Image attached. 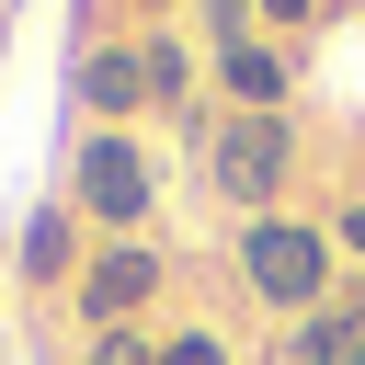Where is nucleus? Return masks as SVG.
Here are the masks:
<instances>
[{
	"mask_svg": "<svg viewBox=\"0 0 365 365\" xmlns=\"http://www.w3.org/2000/svg\"><path fill=\"white\" fill-rule=\"evenodd\" d=\"M217 80H228V103H240V114H285V46H262V34H251V46H228V57H217Z\"/></svg>",
	"mask_w": 365,
	"mask_h": 365,
	"instance_id": "0eeeda50",
	"label": "nucleus"
},
{
	"mask_svg": "<svg viewBox=\"0 0 365 365\" xmlns=\"http://www.w3.org/2000/svg\"><path fill=\"white\" fill-rule=\"evenodd\" d=\"M331 251H354V262H365V194H354V205L331 217Z\"/></svg>",
	"mask_w": 365,
	"mask_h": 365,
	"instance_id": "9b49d317",
	"label": "nucleus"
},
{
	"mask_svg": "<svg viewBox=\"0 0 365 365\" xmlns=\"http://www.w3.org/2000/svg\"><path fill=\"white\" fill-rule=\"evenodd\" d=\"M194 91V57H182V34H114V46H91L80 57V103L125 137L137 114H171Z\"/></svg>",
	"mask_w": 365,
	"mask_h": 365,
	"instance_id": "f257e3e1",
	"label": "nucleus"
},
{
	"mask_svg": "<svg viewBox=\"0 0 365 365\" xmlns=\"http://www.w3.org/2000/svg\"><path fill=\"white\" fill-rule=\"evenodd\" d=\"M80 365H160V342H148V331H91Z\"/></svg>",
	"mask_w": 365,
	"mask_h": 365,
	"instance_id": "1a4fd4ad",
	"label": "nucleus"
},
{
	"mask_svg": "<svg viewBox=\"0 0 365 365\" xmlns=\"http://www.w3.org/2000/svg\"><path fill=\"white\" fill-rule=\"evenodd\" d=\"M148 297H160V251H148V240H103V251L80 262V319H91V331H137Z\"/></svg>",
	"mask_w": 365,
	"mask_h": 365,
	"instance_id": "39448f33",
	"label": "nucleus"
},
{
	"mask_svg": "<svg viewBox=\"0 0 365 365\" xmlns=\"http://www.w3.org/2000/svg\"><path fill=\"white\" fill-rule=\"evenodd\" d=\"M205 171H217V194H228L240 217H274L285 171H297V125H285V114H228V125L205 137Z\"/></svg>",
	"mask_w": 365,
	"mask_h": 365,
	"instance_id": "20e7f679",
	"label": "nucleus"
},
{
	"mask_svg": "<svg viewBox=\"0 0 365 365\" xmlns=\"http://www.w3.org/2000/svg\"><path fill=\"white\" fill-rule=\"evenodd\" d=\"M342 365H365V331H354V354H342Z\"/></svg>",
	"mask_w": 365,
	"mask_h": 365,
	"instance_id": "ddd939ff",
	"label": "nucleus"
},
{
	"mask_svg": "<svg viewBox=\"0 0 365 365\" xmlns=\"http://www.w3.org/2000/svg\"><path fill=\"white\" fill-rule=\"evenodd\" d=\"M68 205L91 217V228H114V240H137L148 217H160V171H148V148L137 137H80V171H68Z\"/></svg>",
	"mask_w": 365,
	"mask_h": 365,
	"instance_id": "7ed1b4c3",
	"label": "nucleus"
},
{
	"mask_svg": "<svg viewBox=\"0 0 365 365\" xmlns=\"http://www.w3.org/2000/svg\"><path fill=\"white\" fill-rule=\"evenodd\" d=\"M251 11H262V23H308L319 0H251Z\"/></svg>",
	"mask_w": 365,
	"mask_h": 365,
	"instance_id": "f8f14e48",
	"label": "nucleus"
},
{
	"mask_svg": "<svg viewBox=\"0 0 365 365\" xmlns=\"http://www.w3.org/2000/svg\"><path fill=\"white\" fill-rule=\"evenodd\" d=\"M11 262H23V285H68V274H80V217H68V205H34L23 240H11Z\"/></svg>",
	"mask_w": 365,
	"mask_h": 365,
	"instance_id": "423d86ee",
	"label": "nucleus"
},
{
	"mask_svg": "<svg viewBox=\"0 0 365 365\" xmlns=\"http://www.w3.org/2000/svg\"><path fill=\"white\" fill-rule=\"evenodd\" d=\"M240 285L262 297V308H319V285H331V228H308V217H251L240 228Z\"/></svg>",
	"mask_w": 365,
	"mask_h": 365,
	"instance_id": "f03ea898",
	"label": "nucleus"
},
{
	"mask_svg": "<svg viewBox=\"0 0 365 365\" xmlns=\"http://www.w3.org/2000/svg\"><path fill=\"white\" fill-rule=\"evenodd\" d=\"M160 365H228V342H217V331H171V342H160Z\"/></svg>",
	"mask_w": 365,
	"mask_h": 365,
	"instance_id": "9d476101",
	"label": "nucleus"
},
{
	"mask_svg": "<svg viewBox=\"0 0 365 365\" xmlns=\"http://www.w3.org/2000/svg\"><path fill=\"white\" fill-rule=\"evenodd\" d=\"M194 11H205V46H217V57H228V46H251V23H262L251 0H194Z\"/></svg>",
	"mask_w": 365,
	"mask_h": 365,
	"instance_id": "6e6552de",
	"label": "nucleus"
},
{
	"mask_svg": "<svg viewBox=\"0 0 365 365\" xmlns=\"http://www.w3.org/2000/svg\"><path fill=\"white\" fill-rule=\"evenodd\" d=\"M137 11H171V0H137Z\"/></svg>",
	"mask_w": 365,
	"mask_h": 365,
	"instance_id": "4468645a",
	"label": "nucleus"
}]
</instances>
